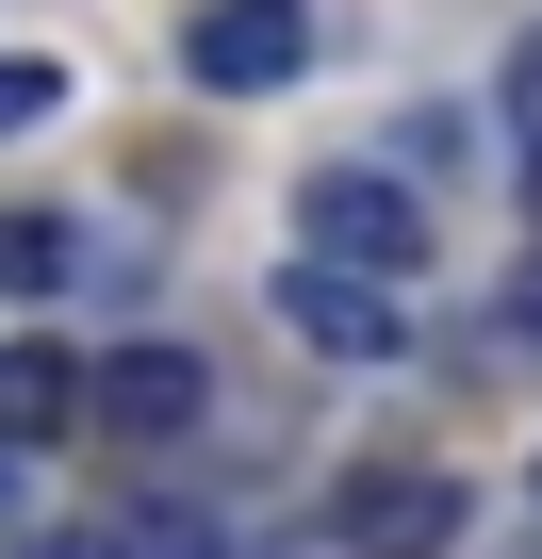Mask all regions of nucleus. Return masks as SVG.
Returning a JSON list of instances; mask_svg holds the SVG:
<instances>
[{
    "label": "nucleus",
    "instance_id": "obj_10",
    "mask_svg": "<svg viewBox=\"0 0 542 559\" xmlns=\"http://www.w3.org/2000/svg\"><path fill=\"white\" fill-rule=\"evenodd\" d=\"M509 330H526V346H542V263H526V280H509Z\"/></svg>",
    "mask_w": 542,
    "mask_h": 559
},
{
    "label": "nucleus",
    "instance_id": "obj_1",
    "mask_svg": "<svg viewBox=\"0 0 542 559\" xmlns=\"http://www.w3.org/2000/svg\"><path fill=\"white\" fill-rule=\"evenodd\" d=\"M297 247H313V263H362V280H411V263H427V198H411L395 165H313V181H297Z\"/></svg>",
    "mask_w": 542,
    "mask_h": 559
},
{
    "label": "nucleus",
    "instance_id": "obj_9",
    "mask_svg": "<svg viewBox=\"0 0 542 559\" xmlns=\"http://www.w3.org/2000/svg\"><path fill=\"white\" fill-rule=\"evenodd\" d=\"M50 99H67V67H50V50H0V132H34Z\"/></svg>",
    "mask_w": 542,
    "mask_h": 559
},
{
    "label": "nucleus",
    "instance_id": "obj_8",
    "mask_svg": "<svg viewBox=\"0 0 542 559\" xmlns=\"http://www.w3.org/2000/svg\"><path fill=\"white\" fill-rule=\"evenodd\" d=\"M83 280V230L67 214H0V297H67Z\"/></svg>",
    "mask_w": 542,
    "mask_h": 559
},
{
    "label": "nucleus",
    "instance_id": "obj_5",
    "mask_svg": "<svg viewBox=\"0 0 542 559\" xmlns=\"http://www.w3.org/2000/svg\"><path fill=\"white\" fill-rule=\"evenodd\" d=\"M197 412H214V362H197V346H165V330H148V346H116V362H99V428H116V444H181Z\"/></svg>",
    "mask_w": 542,
    "mask_h": 559
},
{
    "label": "nucleus",
    "instance_id": "obj_11",
    "mask_svg": "<svg viewBox=\"0 0 542 559\" xmlns=\"http://www.w3.org/2000/svg\"><path fill=\"white\" fill-rule=\"evenodd\" d=\"M526 214H542V148H526Z\"/></svg>",
    "mask_w": 542,
    "mask_h": 559
},
{
    "label": "nucleus",
    "instance_id": "obj_4",
    "mask_svg": "<svg viewBox=\"0 0 542 559\" xmlns=\"http://www.w3.org/2000/svg\"><path fill=\"white\" fill-rule=\"evenodd\" d=\"M280 330L297 346H329V362H395L411 346V313H395V280H362V263H280Z\"/></svg>",
    "mask_w": 542,
    "mask_h": 559
},
{
    "label": "nucleus",
    "instance_id": "obj_2",
    "mask_svg": "<svg viewBox=\"0 0 542 559\" xmlns=\"http://www.w3.org/2000/svg\"><path fill=\"white\" fill-rule=\"evenodd\" d=\"M460 526H477V493H460L444 461H346V477H329V543H346V559H444Z\"/></svg>",
    "mask_w": 542,
    "mask_h": 559
},
{
    "label": "nucleus",
    "instance_id": "obj_7",
    "mask_svg": "<svg viewBox=\"0 0 542 559\" xmlns=\"http://www.w3.org/2000/svg\"><path fill=\"white\" fill-rule=\"evenodd\" d=\"M99 559H230V526H214L197 493H148V510H116V526H99Z\"/></svg>",
    "mask_w": 542,
    "mask_h": 559
},
{
    "label": "nucleus",
    "instance_id": "obj_6",
    "mask_svg": "<svg viewBox=\"0 0 542 559\" xmlns=\"http://www.w3.org/2000/svg\"><path fill=\"white\" fill-rule=\"evenodd\" d=\"M67 428H99V379L67 346H0V444H67Z\"/></svg>",
    "mask_w": 542,
    "mask_h": 559
},
{
    "label": "nucleus",
    "instance_id": "obj_3",
    "mask_svg": "<svg viewBox=\"0 0 542 559\" xmlns=\"http://www.w3.org/2000/svg\"><path fill=\"white\" fill-rule=\"evenodd\" d=\"M181 67L214 99H263V83L313 67V17H297V0H197V17H181Z\"/></svg>",
    "mask_w": 542,
    "mask_h": 559
}]
</instances>
